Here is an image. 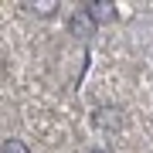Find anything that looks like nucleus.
<instances>
[{"label":"nucleus","instance_id":"7ed1b4c3","mask_svg":"<svg viewBox=\"0 0 153 153\" xmlns=\"http://www.w3.org/2000/svg\"><path fill=\"white\" fill-rule=\"evenodd\" d=\"M85 10L92 14L95 24H109V21H116V4H112V0H88Z\"/></svg>","mask_w":153,"mask_h":153},{"label":"nucleus","instance_id":"39448f33","mask_svg":"<svg viewBox=\"0 0 153 153\" xmlns=\"http://www.w3.org/2000/svg\"><path fill=\"white\" fill-rule=\"evenodd\" d=\"M27 7H31V10H38V14H44V17H48V14H55V7H58V4H55V0H44V4H27Z\"/></svg>","mask_w":153,"mask_h":153},{"label":"nucleus","instance_id":"f257e3e1","mask_svg":"<svg viewBox=\"0 0 153 153\" xmlns=\"http://www.w3.org/2000/svg\"><path fill=\"white\" fill-rule=\"evenodd\" d=\"M92 123H95V129H102V133H119L123 129V112L116 109V105H99L92 112Z\"/></svg>","mask_w":153,"mask_h":153},{"label":"nucleus","instance_id":"20e7f679","mask_svg":"<svg viewBox=\"0 0 153 153\" xmlns=\"http://www.w3.org/2000/svg\"><path fill=\"white\" fill-rule=\"evenodd\" d=\"M4 153H31V146H27L24 140L10 136V140H4Z\"/></svg>","mask_w":153,"mask_h":153},{"label":"nucleus","instance_id":"f03ea898","mask_svg":"<svg viewBox=\"0 0 153 153\" xmlns=\"http://www.w3.org/2000/svg\"><path fill=\"white\" fill-rule=\"evenodd\" d=\"M68 31H71V38H78V41H88L92 38V31H95V21H92V14L85 10H75L71 14V21H68Z\"/></svg>","mask_w":153,"mask_h":153},{"label":"nucleus","instance_id":"423d86ee","mask_svg":"<svg viewBox=\"0 0 153 153\" xmlns=\"http://www.w3.org/2000/svg\"><path fill=\"white\" fill-rule=\"evenodd\" d=\"M92 153H109V150H92Z\"/></svg>","mask_w":153,"mask_h":153}]
</instances>
